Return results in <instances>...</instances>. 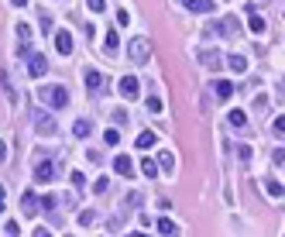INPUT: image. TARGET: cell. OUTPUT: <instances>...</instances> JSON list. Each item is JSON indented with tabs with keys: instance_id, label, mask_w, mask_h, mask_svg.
I'll list each match as a JSON object with an SVG mask.
<instances>
[{
	"instance_id": "6da1fadb",
	"label": "cell",
	"mask_w": 285,
	"mask_h": 237,
	"mask_svg": "<svg viewBox=\"0 0 285 237\" xmlns=\"http://www.w3.org/2000/svg\"><path fill=\"white\" fill-rule=\"evenodd\" d=\"M38 100H45V103L55 107V110H66V107H69V89H66V86H41V89H38Z\"/></svg>"
},
{
	"instance_id": "7a4b0ae2",
	"label": "cell",
	"mask_w": 285,
	"mask_h": 237,
	"mask_svg": "<svg viewBox=\"0 0 285 237\" xmlns=\"http://www.w3.org/2000/svg\"><path fill=\"white\" fill-rule=\"evenodd\" d=\"M148 55H151L148 38H131V45H127V59H131L134 66H144V62H148Z\"/></svg>"
},
{
	"instance_id": "3957f363",
	"label": "cell",
	"mask_w": 285,
	"mask_h": 237,
	"mask_svg": "<svg viewBox=\"0 0 285 237\" xmlns=\"http://www.w3.org/2000/svg\"><path fill=\"white\" fill-rule=\"evenodd\" d=\"M35 131H38V134H55V131H59V124H55V117H52V114L38 110V114H35Z\"/></svg>"
},
{
	"instance_id": "277c9868",
	"label": "cell",
	"mask_w": 285,
	"mask_h": 237,
	"mask_svg": "<svg viewBox=\"0 0 285 237\" xmlns=\"http://www.w3.org/2000/svg\"><path fill=\"white\" fill-rule=\"evenodd\" d=\"M210 28H213L216 35H223V38H234V35L241 31V28H237V17H234V14L220 17V21H216V24H210Z\"/></svg>"
},
{
	"instance_id": "5b68a950",
	"label": "cell",
	"mask_w": 285,
	"mask_h": 237,
	"mask_svg": "<svg viewBox=\"0 0 285 237\" xmlns=\"http://www.w3.org/2000/svg\"><path fill=\"white\" fill-rule=\"evenodd\" d=\"M179 3L193 14H213L216 10V0H179Z\"/></svg>"
},
{
	"instance_id": "8992f818",
	"label": "cell",
	"mask_w": 285,
	"mask_h": 237,
	"mask_svg": "<svg viewBox=\"0 0 285 237\" xmlns=\"http://www.w3.org/2000/svg\"><path fill=\"white\" fill-rule=\"evenodd\" d=\"M86 93H89V96H100V93H103V76H100L96 69H86Z\"/></svg>"
},
{
	"instance_id": "52a82bcc",
	"label": "cell",
	"mask_w": 285,
	"mask_h": 237,
	"mask_svg": "<svg viewBox=\"0 0 285 237\" xmlns=\"http://www.w3.org/2000/svg\"><path fill=\"white\" fill-rule=\"evenodd\" d=\"M52 179H55V168H52L48 158H41V161L35 165V182H52Z\"/></svg>"
},
{
	"instance_id": "ba28073f",
	"label": "cell",
	"mask_w": 285,
	"mask_h": 237,
	"mask_svg": "<svg viewBox=\"0 0 285 237\" xmlns=\"http://www.w3.org/2000/svg\"><path fill=\"white\" fill-rule=\"evenodd\" d=\"M28 73L35 79L45 76V73H48V59H45V55H28Z\"/></svg>"
},
{
	"instance_id": "9c48e42d",
	"label": "cell",
	"mask_w": 285,
	"mask_h": 237,
	"mask_svg": "<svg viewBox=\"0 0 285 237\" xmlns=\"http://www.w3.org/2000/svg\"><path fill=\"white\" fill-rule=\"evenodd\" d=\"M117 89H121V96H124V100H134V96H138V79H134V76H121Z\"/></svg>"
},
{
	"instance_id": "30bf717a",
	"label": "cell",
	"mask_w": 285,
	"mask_h": 237,
	"mask_svg": "<svg viewBox=\"0 0 285 237\" xmlns=\"http://www.w3.org/2000/svg\"><path fill=\"white\" fill-rule=\"evenodd\" d=\"M200 62H203L206 69H213V73L223 66V59H220V52H216V48H203V52H200Z\"/></svg>"
},
{
	"instance_id": "8fae6325",
	"label": "cell",
	"mask_w": 285,
	"mask_h": 237,
	"mask_svg": "<svg viewBox=\"0 0 285 237\" xmlns=\"http://www.w3.org/2000/svg\"><path fill=\"white\" fill-rule=\"evenodd\" d=\"M38 206H41V199H38L35 193H24V196H21V210H24V217H35Z\"/></svg>"
},
{
	"instance_id": "7c38bea8",
	"label": "cell",
	"mask_w": 285,
	"mask_h": 237,
	"mask_svg": "<svg viewBox=\"0 0 285 237\" xmlns=\"http://www.w3.org/2000/svg\"><path fill=\"white\" fill-rule=\"evenodd\" d=\"M114 172H117V175H131V172H134V161L127 155H117L114 158Z\"/></svg>"
},
{
	"instance_id": "4fadbf2b",
	"label": "cell",
	"mask_w": 285,
	"mask_h": 237,
	"mask_svg": "<svg viewBox=\"0 0 285 237\" xmlns=\"http://www.w3.org/2000/svg\"><path fill=\"white\" fill-rule=\"evenodd\" d=\"M265 189H268V196H275V199H282V196H285V186L275 179V175H268V179H265Z\"/></svg>"
},
{
	"instance_id": "5bb4252c",
	"label": "cell",
	"mask_w": 285,
	"mask_h": 237,
	"mask_svg": "<svg viewBox=\"0 0 285 237\" xmlns=\"http://www.w3.org/2000/svg\"><path fill=\"white\" fill-rule=\"evenodd\" d=\"M55 48H59L62 55H69V52H72V35H69V31H59V35H55Z\"/></svg>"
},
{
	"instance_id": "9a60e30c",
	"label": "cell",
	"mask_w": 285,
	"mask_h": 237,
	"mask_svg": "<svg viewBox=\"0 0 285 237\" xmlns=\"http://www.w3.org/2000/svg\"><path fill=\"white\" fill-rule=\"evenodd\" d=\"M158 234H162V237H179V227H175V220L162 217V220H158Z\"/></svg>"
},
{
	"instance_id": "2e32d148",
	"label": "cell",
	"mask_w": 285,
	"mask_h": 237,
	"mask_svg": "<svg viewBox=\"0 0 285 237\" xmlns=\"http://www.w3.org/2000/svg\"><path fill=\"white\" fill-rule=\"evenodd\" d=\"M155 141H158V134H155V131H141V134H138V138H134V145H138V148H141V152H148V148H151V145H155Z\"/></svg>"
},
{
	"instance_id": "e0dca14e",
	"label": "cell",
	"mask_w": 285,
	"mask_h": 237,
	"mask_svg": "<svg viewBox=\"0 0 285 237\" xmlns=\"http://www.w3.org/2000/svg\"><path fill=\"white\" fill-rule=\"evenodd\" d=\"M158 168L172 175V172H175V155H172V152H162V155H158Z\"/></svg>"
},
{
	"instance_id": "ac0fdd59",
	"label": "cell",
	"mask_w": 285,
	"mask_h": 237,
	"mask_svg": "<svg viewBox=\"0 0 285 237\" xmlns=\"http://www.w3.org/2000/svg\"><path fill=\"white\" fill-rule=\"evenodd\" d=\"M141 172L148 175V179H158V172H162V168H158V161H151V158H144V161H141Z\"/></svg>"
},
{
	"instance_id": "d6986e66",
	"label": "cell",
	"mask_w": 285,
	"mask_h": 237,
	"mask_svg": "<svg viewBox=\"0 0 285 237\" xmlns=\"http://www.w3.org/2000/svg\"><path fill=\"white\" fill-rule=\"evenodd\" d=\"M247 28H251L254 35H265V28H268V24H265V17H258V10H254V14H251V24H247Z\"/></svg>"
},
{
	"instance_id": "ffe728a7",
	"label": "cell",
	"mask_w": 285,
	"mask_h": 237,
	"mask_svg": "<svg viewBox=\"0 0 285 237\" xmlns=\"http://www.w3.org/2000/svg\"><path fill=\"white\" fill-rule=\"evenodd\" d=\"M89 131H93V124H89V120H76V124H72V134H76V138H86Z\"/></svg>"
},
{
	"instance_id": "44dd1931",
	"label": "cell",
	"mask_w": 285,
	"mask_h": 237,
	"mask_svg": "<svg viewBox=\"0 0 285 237\" xmlns=\"http://www.w3.org/2000/svg\"><path fill=\"white\" fill-rule=\"evenodd\" d=\"M213 89H216V100H230V96H234V86H230V82H216Z\"/></svg>"
},
{
	"instance_id": "7402d4cb",
	"label": "cell",
	"mask_w": 285,
	"mask_h": 237,
	"mask_svg": "<svg viewBox=\"0 0 285 237\" xmlns=\"http://www.w3.org/2000/svg\"><path fill=\"white\" fill-rule=\"evenodd\" d=\"M227 62H230V69H234V73H244V69H247V59H244V55H230Z\"/></svg>"
},
{
	"instance_id": "603a6c76",
	"label": "cell",
	"mask_w": 285,
	"mask_h": 237,
	"mask_svg": "<svg viewBox=\"0 0 285 237\" xmlns=\"http://www.w3.org/2000/svg\"><path fill=\"white\" fill-rule=\"evenodd\" d=\"M96 220H100V217H96V210H82V213H79V224H82V227H93Z\"/></svg>"
},
{
	"instance_id": "cb8c5ba5",
	"label": "cell",
	"mask_w": 285,
	"mask_h": 237,
	"mask_svg": "<svg viewBox=\"0 0 285 237\" xmlns=\"http://www.w3.org/2000/svg\"><path fill=\"white\" fill-rule=\"evenodd\" d=\"M244 124H247V117L241 110H230V127H244Z\"/></svg>"
},
{
	"instance_id": "d4e9b609",
	"label": "cell",
	"mask_w": 285,
	"mask_h": 237,
	"mask_svg": "<svg viewBox=\"0 0 285 237\" xmlns=\"http://www.w3.org/2000/svg\"><path fill=\"white\" fill-rule=\"evenodd\" d=\"M117 45H121V35L110 31V35H107V52H117Z\"/></svg>"
},
{
	"instance_id": "484cf974",
	"label": "cell",
	"mask_w": 285,
	"mask_h": 237,
	"mask_svg": "<svg viewBox=\"0 0 285 237\" xmlns=\"http://www.w3.org/2000/svg\"><path fill=\"white\" fill-rule=\"evenodd\" d=\"M17 38L28 45V41H31V28H28V24H17Z\"/></svg>"
},
{
	"instance_id": "4316f807",
	"label": "cell",
	"mask_w": 285,
	"mask_h": 237,
	"mask_svg": "<svg viewBox=\"0 0 285 237\" xmlns=\"http://www.w3.org/2000/svg\"><path fill=\"white\" fill-rule=\"evenodd\" d=\"M148 110L151 114H162V96H148Z\"/></svg>"
},
{
	"instance_id": "83f0119b",
	"label": "cell",
	"mask_w": 285,
	"mask_h": 237,
	"mask_svg": "<svg viewBox=\"0 0 285 237\" xmlns=\"http://www.w3.org/2000/svg\"><path fill=\"white\" fill-rule=\"evenodd\" d=\"M38 21H41V31H52V28H48V24H52V14H48V10H41Z\"/></svg>"
},
{
	"instance_id": "f1b7e54d",
	"label": "cell",
	"mask_w": 285,
	"mask_h": 237,
	"mask_svg": "<svg viewBox=\"0 0 285 237\" xmlns=\"http://www.w3.org/2000/svg\"><path fill=\"white\" fill-rule=\"evenodd\" d=\"M103 141H107V145H117V141H121V134H117V127H110V131L103 134Z\"/></svg>"
},
{
	"instance_id": "f546056e",
	"label": "cell",
	"mask_w": 285,
	"mask_h": 237,
	"mask_svg": "<svg viewBox=\"0 0 285 237\" xmlns=\"http://www.w3.org/2000/svg\"><path fill=\"white\" fill-rule=\"evenodd\" d=\"M86 3H89V10H93V14H100V10H107V0H86Z\"/></svg>"
},
{
	"instance_id": "4dcf8cb0",
	"label": "cell",
	"mask_w": 285,
	"mask_h": 237,
	"mask_svg": "<svg viewBox=\"0 0 285 237\" xmlns=\"http://www.w3.org/2000/svg\"><path fill=\"white\" fill-rule=\"evenodd\" d=\"M265 107H268V96L258 93V96H254V110H265Z\"/></svg>"
},
{
	"instance_id": "1f68e13d",
	"label": "cell",
	"mask_w": 285,
	"mask_h": 237,
	"mask_svg": "<svg viewBox=\"0 0 285 237\" xmlns=\"http://www.w3.org/2000/svg\"><path fill=\"white\" fill-rule=\"evenodd\" d=\"M69 179H72V186H76V189H82V182H86V179H82V172H72Z\"/></svg>"
},
{
	"instance_id": "d6a6232c",
	"label": "cell",
	"mask_w": 285,
	"mask_h": 237,
	"mask_svg": "<svg viewBox=\"0 0 285 237\" xmlns=\"http://www.w3.org/2000/svg\"><path fill=\"white\" fill-rule=\"evenodd\" d=\"M272 161H275V165H282V161H285V152H282V148H275V152H272Z\"/></svg>"
},
{
	"instance_id": "836d02e7",
	"label": "cell",
	"mask_w": 285,
	"mask_h": 237,
	"mask_svg": "<svg viewBox=\"0 0 285 237\" xmlns=\"http://www.w3.org/2000/svg\"><path fill=\"white\" fill-rule=\"evenodd\" d=\"M114 124H121V127H124V124H127V114H124V110H117V114H114Z\"/></svg>"
},
{
	"instance_id": "e575fe53",
	"label": "cell",
	"mask_w": 285,
	"mask_h": 237,
	"mask_svg": "<svg viewBox=\"0 0 285 237\" xmlns=\"http://www.w3.org/2000/svg\"><path fill=\"white\" fill-rule=\"evenodd\" d=\"M3 231H7V237H17V231H21V227H17V224H10V220H7V227H3Z\"/></svg>"
},
{
	"instance_id": "d590c367",
	"label": "cell",
	"mask_w": 285,
	"mask_h": 237,
	"mask_svg": "<svg viewBox=\"0 0 285 237\" xmlns=\"http://www.w3.org/2000/svg\"><path fill=\"white\" fill-rule=\"evenodd\" d=\"M275 134H282V138H285V117H279V120H275Z\"/></svg>"
},
{
	"instance_id": "8d00e7d4",
	"label": "cell",
	"mask_w": 285,
	"mask_h": 237,
	"mask_svg": "<svg viewBox=\"0 0 285 237\" xmlns=\"http://www.w3.org/2000/svg\"><path fill=\"white\" fill-rule=\"evenodd\" d=\"M31 237H52V231H45V227H35V234Z\"/></svg>"
},
{
	"instance_id": "74e56055",
	"label": "cell",
	"mask_w": 285,
	"mask_h": 237,
	"mask_svg": "<svg viewBox=\"0 0 285 237\" xmlns=\"http://www.w3.org/2000/svg\"><path fill=\"white\" fill-rule=\"evenodd\" d=\"M3 206H7V189L0 186V210H3Z\"/></svg>"
},
{
	"instance_id": "f35d334b",
	"label": "cell",
	"mask_w": 285,
	"mask_h": 237,
	"mask_svg": "<svg viewBox=\"0 0 285 237\" xmlns=\"http://www.w3.org/2000/svg\"><path fill=\"white\" fill-rule=\"evenodd\" d=\"M10 3H14V7H24V3H28V0H10Z\"/></svg>"
},
{
	"instance_id": "ab89813d",
	"label": "cell",
	"mask_w": 285,
	"mask_h": 237,
	"mask_svg": "<svg viewBox=\"0 0 285 237\" xmlns=\"http://www.w3.org/2000/svg\"><path fill=\"white\" fill-rule=\"evenodd\" d=\"M279 89H282V93H285V79H282V82H279Z\"/></svg>"
},
{
	"instance_id": "60d3db41",
	"label": "cell",
	"mask_w": 285,
	"mask_h": 237,
	"mask_svg": "<svg viewBox=\"0 0 285 237\" xmlns=\"http://www.w3.org/2000/svg\"><path fill=\"white\" fill-rule=\"evenodd\" d=\"M127 237H148V234H127Z\"/></svg>"
}]
</instances>
